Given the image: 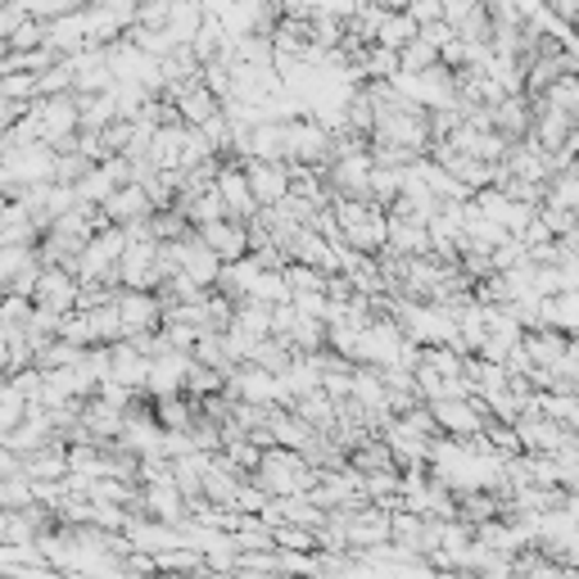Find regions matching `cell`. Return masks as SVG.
Masks as SVG:
<instances>
[{"label": "cell", "instance_id": "3957f363", "mask_svg": "<svg viewBox=\"0 0 579 579\" xmlns=\"http://www.w3.org/2000/svg\"><path fill=\"white\" fill-rule=\"evenodd\" d=\"M331 209H335L339 231H345V245H354V250H362V254L385 250V209H381V204L335 195Z\"/></svg>", "mask_w": 579, "mask_h": 579}, {"label": "cell", "instance_id": "277c9868", "mask_svg": "<svg viewBox=\"0 0 579 579\" xmlns=\"http://www.w3.org/2000/svg\"><path fill=\"white\" fill-rule=\"evenodd\" d=\"M426 407H430L435 426L444 430V435H458V439H471V435H480V430L489 426V413H485L480 394H466V398H435V403H426Z\"/></svg>", "mask_w": 579, "mask_h": 579}, {"label": "cell", "instance_id": "5bb4252c", "mask_svg": "<svg viewBox=\"0 0 579 579\" xmlns=\"http://www.w3.org/2000/svg\"><path fill=\"white\" fill-rule=\"evenodd\" d=\"M195 231L204 235V245H209L222 263L250 254V227H245L241 218H218V222H204V227H195Z\"/></svg>", "mask_w": 579, "mask_h": 579}, {"label": "cell", "instance_id": "74e56055", "mask_svg": "<svg viewBox=\"0 0 579 579\" xmlns=\"http://www.w3.org/2000/svg\"><path fill=\"white\" fill-rule=\"evenodd\" d=\"M0 294H5V290H0Z\"/></svg>", "mask_w": 579, "mask_h": 579}, {"label": "cell", "instance_id": "4316f807", "mask_svg": "<svg viewBox=\"0 0 579 579\" xmlns=\"http://www.w3.org/2000/svg\"><path fill=\"white\" fill-rule=\"evenodd\" d=\"M32 309H37V303H32V294H19V290H5V294H0V322L14 326V331L27 326Z\"/></svg>", "mask_w": 579, "mask_h": 579}, {"label": "cell", "instance_id": "603a6c76", "mask_svg": "<svg viewBox=\"0 0 579 579\" xmlns=\"http://www.w3.org/2000/svg\"><path fill=\"white\" fill-rule=\"evenodd\" d=\"M32 502H37V485L27 480V471L0 475V507L5 512H19V507H32Z\"/></svg>", "mask_w": 579, "mask_h": 579}, {"label": "cell", "instance_id": "4dcf8cb0", "mask_svg": "<svg viewBox=\"0 0 579 579\" xmlns=\"http://www.w3.org/2000/svg\"><path fill=\"white\" fill-rule=\"evenodd\" d=\"M290 303H294V309H299L303 317H317V322L331 317V294H326V290H294Z\"/></svg>", "mask_w": 579, "mask_h": 579}, {"label": "cell", "instance_id": "ac0fdd59", "mask_svg": "<svg viewBox=\"0 0 579 579\" xmlns=\"http://www.w3.org/2000/svg\"><path fill=\"white\" fill-rule=\"evenodd\" d=\"M294 413L309 421L313 430H335L339 426V403L326 394V390H309V394H299L294 398Z\"/></svg>", "mask_w": 579, "mask_h": 579}, {"label": "cell", "instance_id": "2e32d148", "mask_svg": "<svg viewBox=\"0 0 579 579\" xmlns=\"http://www.w3.org/2000/svg\"><path fill=\"white\" fill-rule=\"evenodd\" d=\"M489 127L502 131L507 141H521L530 131V95H502L498 105H489Z\"/></svg>", "mask_w": 579, "mask_h": 579}, {"label": "cell", "instance_id": "9a60e30c", "mask_svg": "<svg viewBox=\"0 0 579 579\" xmlns=\"http://www.w3.org/2000/svg\"><path fill=\"white\" fill-rule=\"evenodd\" d=\"M521 345H525V354H530L534 367H557V362L566 358L570 335L557 331V326H530V331L521 335Z\"/></svg>", "mask_w": 579, "mask_h": 579}, {"label": "cell", "instance_id": "e0dca14e", "mask_svg": "<svg viewBox=\"0 0 579 579\" xmlns=\"http://www.w3.org/2000/svg\"><path fill=\"white\" fill-rule=\"evenodd\" d=\"M73 95H78V123H82V131H105L118 118L114 91H73Z\"/></svg>", "mask_w": 579, "mask_h": 579}, {"label": "cell", "instance_id": "d6a6232c", "mask_svg": "<svg viewBox=\"0 0 579 579\" xmlns=\"http://www.w3.org/2000/svg\"><path fill=\"white\" fill-rule=\"evenodd\" d=\"M403 10L417 19V27H426V23H435V19H444V0H407Z\"/></svg>", "mask_w": 579, "mask_h": 579}, {"label": "cell", "instance_id": "d6986e66", "mask_svg": "<svg viewBox=\"0 0 579 579\" xmlns=\"http://www.w3.org/2000/svg\"><path fill=\"white\" fill-rule=\"evenodd\" d=\"M250 159H286V123H277V118L254 123Z\"/></svg>", "mask_w": 579, "mask_h": 579}, {"label": "cell", "instance_id": "52a82bcc", "mask_svg": "<svg viewBox=\"0 0 579 579\" xmlns=\"http://www.w3.org/2000/svg\"><path fill=\"white\" fill-rule=\"evenodd\" d=\"M241 163H245V177H250V190L258 199V209L281 204L290 195V163L286 159H241Z\"/></svg>", "mask_w": 579, "mask_h": 579}, {"label": "cell", "instance_id": "8d00e7d4", "mask_svg": "<svg viewBox=\"0 0 579 579\" xmlns=\"http://www.w3.org/2000/svg\"><path fill=\"white\" fill-rule=\"evenodd\" d=\"M358 5H371V0H358ZM377 5H381V0H377Z\"/></svg>", "mask_w": 579, "mask_h": 579}, {"label": "cell", "instance_id": "d4e9b609", "mask_svg": "<svg viewBox=\"0 0 579 579\" xmlns=\"http://www.w3.org/2000/svg\"><path fill=\"white\" fill-rule=\"evenodd\" d=\"M5 46H10V50H37V46H46V19H32V14H23V19L10 27Z\"/></svg>", "mask_w": 579, "mask_h": 579}, {"label": "cell", "instance_id": "9c48e42d", "mask_svg": "<svg viewBox=\"0 0 579 579\" xmlns=\"http://www.w3.org/2000/svg\"><path fill=\"white\" fill-rule=\"evenodd\" d=\"M118 317H123V331L136 335V331H159L163 326V294L159 290H118Z\"/></svg>", "mask_w": 579, "mask_h": 579}, {"label": "cell", "instance_id": "4fadbf2b", "mask_svg": "<svg viewBox=\"0 0 579 579\" xmlns=\"http://www.w3.org/2000/svg\"><path fill=\"white\" fill-rule=\"evenodd\" d=\"M150 213H154V199L146 195L141 182H123L105 204H100V222H118V227L141 222V218H150Z\"/></svg>", "mask_w": 579, "mask_h": 579}, {"label": "cell", "instance_id": "5b68a950", "mask_svg": "<svg viewBox=\"0 0 579 579\" xmlns=\"http://www.w3.org/2000/svg\"><path fill=\"white\" fill-rule=\"evenodd\" d=\"M78 290H82V281L73 277V267H63V263H42L37 286H32V303H42V309H55V313H68V309H78Z\"/></svg>", "mask_w": 579, "mask_h": 579}, {"label": "cell", "instance_id": "1f68e13d", "mask_svg": "<svg viewBox=\"0 0 579 579\" xmlns=\"http://www.w3.org/2000/svg\"><path fill=\"white\" fill-rule=\"evenodd\" d=\"M539 218L548 222V231H553L557 241H561V235L575 227V218H579V213H570V209H557V204H539Z\"/></svg>", "mask_w": 579, "mask_h": 579}, {"label": "cell", "instance_id": "6da1fadb", "mask_svg": "<svg viewBox=\"0 0 579 579\" xmlns=\"http://www.w3.org/2000/svg\"><path fill=\"white\" fill-rule=\"evenodd\" d=\"M254 480L271 494V498H286V494H309L317 485V471L303 462L299 449H286V444H267L263 458H258V471Z\"/></svg>", "mask_w": 579, "mask_h": 579}, {"label": "cell", "instance_id": "e575fe53", "mask_svg": "<svg viewBox=\"0 0 579 579\" xmlns=\"http://www.w3.org/2000/svg\"><path fill=\"white\" fill-rule=\"evenodd\" d=\"M561 245H566V250H579V218H575V227L561 235Z\"/></svg>", "mask_w": 579, "mask_h": 579}, {"label": "cell", "instance_id": "ffe728a7", "mask_svg": "<svg viewBox=\"0 0 579 579\" xmlns=\"http://www.w3.org/2000/svg\"><path fill=\"white\" fill-rule=\"evenodd\" d=\"M417 19L407 14V10H390L385 19H381V27H377V46H390V50H403L407 42L417 37Z\"/></svg>", "mask_w": 579, "mask_h": 579}, {"label": "cell", "instance_id": "44dd1931", "mask_svg": "<svg viewBox=\"0 0 579 579\" xmlns=\"http://www.w3.org/2000/svg\"><path fill=\"white\" fill-rule=\"evenodd\" d=\"M73 190H78V199H82V204H95V209H100V204H105V199L118 190V182L105 173V163H91L86 173L73 182Z\"/></svg>", "mask_w": 579, "mask_h": 579}, {"label": "cell", "instance_id": "f1b7e54d", "mask_svg": "<svg viewBox=\"0 0 579 579\" xmlns=\"http://www.w3.org/2000/svg\"><path fill=\"white\" fill-rule=\"evenodd\" d=\"M63 91H73V68H68V59H55L37 73V95H63Z\"/></svg>", "mask_w": 579, "mask_h": 579}, {"label": "cell", "instance_id": "836d02e7", "mask_svg": "<svg viewBox=\"0 0 579 579\" xmlns=\"http://www.w3.org/2000/svg\"><path fill=\"white\" fill-rule=\"evenodd\" d=\"M10 335H14V326H5V322H0V377H10Z\"/></svg>", "mask_w": 579, "mask_h": 579}, {"label": "cell", "instance_id": "8fae6325", "mask_svg": "<svg viewBox=\"0 0 579 579\" xmlns=\"http://www.w3.org/2000/svg\"><path fill=\"white\" fill-rule=\"evenodd\" d=\"M136 512H146L154 521H167V525H182L186 521V494L177 489V480H150L141 485V498H136Z\"/></svg>", "mask_w": 579, "mask_h": 579}, {"label": "cell", "instance_id": "ba28073f", "mask_svg": "<svg viewBox=\"0 0 579 579\" xmlns=\"http://www.w3.org/2000/svg\"><path fill=\"white\" fill-rule=\"evenodd\" d=\"M326 186L335 195H349V199H367V177H371V146L367 150H354V154H339L331 159L326 167Z\"/></svg>", "mask_w": 579, "mask_h": 579}, {"label": "cell", "instance_id": "7c38bea8", "mask_svg": "<svg viewBox=\"0 0 579 579\" xmlns=\"http://www.w3.org/2000/svg\"><path fill=\"white\" fill-rule=\"evenodd\" d=\"M177 263H182V271L190 281H199L204 290H213L218 286V271H222V258L204 245V235L199 231H190V235H182L177 241Z\"/></svg>", "mask_w": 579, "mask_h": 579}, {"label": "cell", "instance_id": "8992f818", "mask_svg": "<svg viewBox=\"0 0 579 579\" xmlns=\"http://www.w3.org/2000/svg\"><path fill=\"white\" fill-rule=\"evenodd\" d=\"M213 186H218V195H222L227 218L250 222V218L258 213V199H254V190H250V177H245V163H241V159H222Z\"/></svg>", "mask_w": 579, "mask_h": 579}, {"label": "cell", "instance_id": "cb8c5ba5", "mask_svg": "<svg viewBox=\"0 0 579 579\" xmlns=\"http://www.w3.org/2000/svg\"><path fill=\"white\" fill-rule=\"evenodd\" d=\"M435 63H439V46H430L421 32L398 50V68H403V73H421V68H435Z\"/></svg>", "mask_w": 579, "mask_h": 579}, {"label": "cell", "instance_id": "f546056e", "mask_svg": "<svg viewBox=\"0 0 579 579\" xmlns=\"http://www.w3.org/2000/svg\"><path fill=\"white\" fill-rule=\"evenodd\" d=\"M91 163H95V159H86L78 146H73V150H55V182H68V186H73Z\"/></svg>", "mask_w": 579, "mask_h": 579}, {"label": "cell", "instance_id": "484cf974", "mask_svg": "<svg viewBox=\"0 0 579 579\" xmlns=\"http://www.w3.org/2000/svg\"><path fill=\"white\" fill-rule=\"evenodd\" d=\"M37 258V245H0V290H10V281Z\"/></svg>", "mask_w": 579, "mask_h": 579}, {"label": "cell", "instance_id": "30bf717a", "mask_svg": "<svg viewBox=\"0 0 579 579\" xmlns=\"http://www.w3.org/2000/svg\"><path fill=\"white\" fill-rule=\"evenodd\" d=\"M186 367H190V354L182 349H163L150 358V377H146V390L150 398H173V394H186Z\"/></svg>", "mask_w": 579, "mask_h": 579}, {"label": "cell", "instance_id": "83f0119b", "mask_svg": "<svg viewBox=\"0 0 579 579\" xmlns=\"http://www.w3.org/2000/svg\"><path fill=\"white\" fill-rule=\"evenodd\" d=\"M281 271H286L290 294H294V290H326V271H322V267H313V263H294V258H290Z\"/></svg>", "mask_w": 579, "mask_h": 579}, {"label": "cell", "instance_id": "7a4b0ae2", "mask_svg": "<svg viewBox=\"0 0 579 579\" xmlns=\"http://www.w3.org/2000/svg\"><path fill=\"white\" fill-rule=\"evenodd\" d=\"M32 123H37V141L50 146V150H73L78 146V95L63 91V95H37L27 105Z\"/></svg>", "mask_w": 579, "mask_h": 579}, {"label": "cell", "instance_id": "d590c367", "mask_svg": "<svg viewBox=\"0 0 579 579\" xmlns=\"http://www.w3.org/2000/svg\"><path fill=\"white\" fill-rule=\"evenodd\" d=\"M5 55H10V46H5V42H0V73H5Z\"/></svg>", "mask_w": 579, "mask_h": 579}, {"label": "cell", "instance_id": "7402d4cb", "mask_svg": "<svg viewBox=\"0 0 579 579\" xmlns=\"http://www.w3.org/2000/svg\"><path fill=\"white\" fill-rule=\"evenodd\" d=\"M0 100H10V105H32V100H37V73H27V68H5V73H0Z\"/></svg>", "mask_w": 579, "mask_h": 579}]
</instances>
